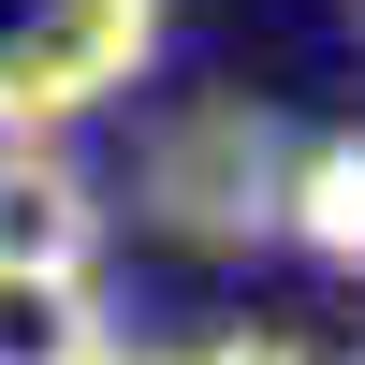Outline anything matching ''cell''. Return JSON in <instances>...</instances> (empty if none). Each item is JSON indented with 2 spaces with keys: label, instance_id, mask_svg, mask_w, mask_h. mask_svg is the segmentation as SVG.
I'll use <instances>...</instances> for the list:
<instances>
[{
  "label": "cell",
  "instance_id": "obj_1",
  "mask_svg": "<svg viewBox=\"0 0 365 365\" xmlns=\"http://www.w3.org/2000/svg\"><path fill=\"white\" fill-rule=\"evenodd\" d=\"M278 175H292V132L249 88H205L190 117L146 132V220L190 234V249H263L278 234Z\"/></svg>",
  "mask_w": 365,
  "mask_h": 365
},
{
  "label": "cell",
  "instance_id": "obj_2",
  "mask_svg": "<svg viewBox=\"0 0 365 365\" xmlns=\"http://www.w3.org/2000/svg\"><path fill=\"white\" fill-rule=\"evenodd\" d=\"M146 44H161V0H0V132H58L117 103Z\"/></svg>",
  "mask_w": 365,
  "mask_h": 365
},
{
  "label": "cell",
  "instance_id": "obj_3",
  "mask_svg": "<svg viewBox=\"0 0 365 365\" xmlns=\"http://www.w3.org/2000/svg\"><path fill=\"white\" fill-rule=\"evenodd\" d=\"M88 249H103V190H88L44 132H0V263L88 278Z\"/></svg>",
  "mask_w": 365,
  "mask_h": 365
},
{
  "label": "cell",
  "instance_id": "obj_4",
  "mask_svg": "<svg viewBox=\"0 0 365 365\" xmlns=\"http://www.w3.org/2000/svg\"><path fill=\"white\" fill-rule=\"evenodd\" d=\"M278 234L307 263H336V278H365V132H307L278 175Z\"/></svg>",
  "mask_w": 365,
  "mask_h": 365
},
{
  "label": "cell",
  "instance_id": "obj_5",
  "mask_svg": "<svg viewBox=\"0 0 365 365\" xmlns=\"http://www.w3.org/2000/svg\"><path fill=\"white\" fill-rule=\"evenodd\" d=\"M103 292L44 278V263H0V365H103Z\"/></svg>",
  "mask_w": 365,
  "mask_h": 365
},
{
  "label": "cell",
  "instance_id": "obj_6",
  "mask_svg": "<svg viewBox=\"0 0 365 365\" xmlns=\"http://www.w3.org/2000/svg\"><path fill=\"white\" fill-rule=\"evenodd\" d=\"M175 365H307L292 336H205V351H175Z\"/></svg>",
  "mask_w": 365,
  "mask_h": 365
},
{
  "label": "cell",
  "instance_id": "obj_7",
  "mask_svg": "<svg viewBox=\"0 0 365 365\" xmlns=\"http://www.w3.org/2000/svg\"><path fill=\"white\" fill-rule=\"evenodd\" d=\"M103 365H132V351H103Z\"/></svg>",
  "mask_w": 365,
  "mask_h": 365
}]
</instances>
